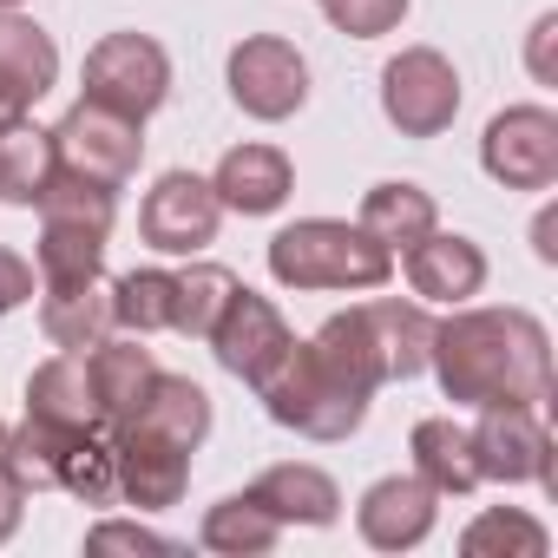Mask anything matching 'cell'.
<instances>
[{
  "label": "cell",
  "instance_id": "obj_22",
  "mask_svg": "<svg viewBox=\"0 0 558 558\" xmlns=\"http://www.w3.org/2000/svg\"><path fill=\"white\" fill-rule=\"evenodd\" d=\"M0 80H8L27 106L47 99L60 86V47L40 21H27L21 8H0Z\"/></svg>",
  "mask_w": 558,
  "mask_h": 558
},
{
  "label": "cell",
  "instance_id": "obj_34",
  "mask_svg": "<svg viewBox=\"0 0 558 558\" xmlns=\"http://www.w3.org/2000/svg\"><path fill=\"white\" fill-rule=\"evenodd\" d=\"M86 551H171V538L138 525V519H99L86 532Z\"/></svg>",
  "mask_w": 558,
  "mask_h": 558
},
{
  "label": "cell",
  "instance_id": "obj_29",
  "mask_svg": "<svg viewBox=\"0 0 558 558\" xmlns=\"http://www.w3.org/2000/svg\"><path fill=\"white\" fill-rule=\"evenodd\" d=\"M171 290H178V269H125L112 283V329L119 336H165Z\"/></svg>",
  "mask_w": 558,
  "mask_h": 558
},
{
  "label": "cell",
  "instance_id": "obj_17",
  "mask_svg": "<svg viewBox=\"0 0 558 558\" xmlns=\"http://www.w3.org/2000/svg\"><path fill=\"white\" fill-rule=\"evenodd\" d=\"M27 414H34V421H47V427H66V434L106 427V414H99V395H93V375H86V355H80V349H60V355H47V362L27 375Z\"/></svg>",
  "mask_w": 558,
  "mask_h": 558
},
{
  "label": "cell",
  "instance_id": "obj_5",
  "mask_svg": "<svg viewBox=\"0 0 558 558\" xmlns=\"http://www.w3.org/2000/svg\"><path fill=\"white\" fill-rule=\"evenodd\" d=\"M86 99L125 119H151L171 99V53L151 34H106L86 53Z\"/></svg>",
  "mask_w": 558,
  "mask_h": 558
},
{
  "label": "cell",
  "instance_id": "obj_38",
  "mask_svg": "<svg viewBox=\"0 0 558 558\" xmlns=\"http://www.w3.org/2000/svg\"><path fill=\"white\" fill-rule=\"evenodd\" d=\"M532 250H538V263H558V204L538 210V223H532Z\"/></svg>",
  "mask_w": 558,
  "mask_h": 558
},
{
  "label": "cell",
  "instance_id": "obj_14",
  "mask_svg": "<svg viewBox=\"0 0 558 558\" xmlns=\"http://www.w3.org/2000/svg\"><path fill=\"white\" fill-rule=\"evenodd\" d=\"M401 269L421 303H447V310H460L486 290V250L460 230H427L414 250H401Z\"/></svg>",
  "mask_w": 558,
  "mask_h": 558
},
{
  "label": "cell",
  "instance_id": "obj_39",
  "mask_svg": "<svg viewBox=\"0 0 558 558\" xmlns=\"http://www.w3.org/2000/svg\"><path fill=\"white\" fill-rule=\"evenodd\" d=\"M21 119H27V99H21L8 80H0V132H8V125H21Z\"/></svg>",
  "mask_w": 558,
  "mask_h": 558
},
{
  "label": "cell",
  "instance_id": "obj_31",
  "mask_svg": "<svg viewBox=\"0 0 558 558\" xmlns=\"http://www.w3.org/2000/svg\"><path fill=\"white\" fill-rule=\"evenodd\" d=\"M310 349H316L336 375H349L355 388H368V395H375V388H388V381H381V362H375V342H368V329H362V316H355V310L329 316V323L310 336Z\"/></svg>",
  "mask_w": 558,
  "mask_h": 558
},
{
  "label": "cell",
  "instance_id": "obj_28",
  "mask_svg": "<svg viewBox=\"0 0 558 558\" xmlns=\"http://www.w3.org/2000/svg\"><path fill=\"white\" fill-rule=\"evenodd\" d=\"M236 290H243V283H236V269H223V263H191V269H178V290H171V329L191 336V342H210V329H217V316L230 310Z\"/></svg>",
  "mask_w": 558,
  "mask_h": 558
},
{
  "label": "cell",
  "instance_id": "obj_11",
  "mask_svg": "<svg viewBox=\"0 0 558 558\" xmlns=\"http://www.w3.org/2000/svg\"><path fill=\"white\" fill-rule=\"evenodd\" d=\"M112 486L138 512H165L191 486V447H178V440L125 421V427H112Z\"/></svg>",
  "mask_w": 558,
  "mask_h": 558
},
{
  "label": "cell",
  "instance_id": "obj_8",
  "mask_svg": "<svg viewBox=\"0 0 558 558\" xmlns=\"http://www.w3.org/2000/svg\"><path fill=\"white\" fill-rule=\"evenodd\" d=\"M480 165L506 191H551L558 184V112L551 106H506L480 132Z\"/></svg>",
  "mask_w": 558,
  "mask_h": 558
},
{
  "label": "cell",
  "instance_id": "obj_25",
  "mask_svg": "<svg viewBox=\"0 0 558 558\" xmlns=\"http://www.w3.org/2000/svg\"><path fill=\"white\" fill-rule=\"evenodd\" d=\"M276 538H283V525L263 512L256 493L217 499V506L204 512V525H197V545L217 551V558H263V551H276Z\"/></svg>",
  "mask_w": 558,
  "mask_h": 558
},
{
  "label": "cell",
  "instance_id": "obj_9",
  "mask_svg": "<svg viewBox=\"0 0 558 558\" xmlns=\"http://www.w3.org/2000/svg\"><path fill=\"white\" fill-rule=\"evenodd\" d=\"M217 223H223V204H217L210 178H197V171H165L145 191V204H138V236L158 256H197V250H210Z\"/></svg>",
  "mask_w": 558,
  "mask_h": 558
},
{
  "label": "cell",
  "instance_id": "obj_15",
  "mask_svg": "<svg viewBox=\"0 0 558 558\" xmlns=\"http://www.w3.org/2000/svg\"><path fill=\"white\" fill-rule=\"evenodd\" d=\"M210 191H217V204L236 210V217H269V210H283V204H290V191H296V165H290L283 145L250 138V145H230V151L217 158Z\"/></svg>",
  "mask_w": 558,
  "mask_h": 558
},
{
  "label": "cell",
  "instance_id": "obj_10",
  "mask_svg": "<svg viewBox=\"0 0 558 558\" xmlns=\"http://www.w3.org/2000/svg\"><path fill=\"white\" fill-rule=\"evenodd\" d=\"M473 434V466L480 480L499 486H558L551 480V427L538 408H480Z\"/></svg>",
  "mask_w": 558,
  "mask_h": 558
},
{
  "label": "cell",
  "instance_id": "obj_21",
  "mask_svg": "<svg viewBox=\"0 0 558 558\" xmlns=\"http://www.w3.org/2000/svg\"><path fill=\"white\" fill-rule=\"evenodd\" d=\"M408 453H414V473H421L440 499H453V493H473V486H480V466H473V434H466L453 414H427V421H414Z\"/></svg>",
  "mask_w": 558,
  "mask_h": 558
},
{
  "label": "cell",
  "instance_id": "obj_35",
  "mask_svg": "<svg viewBox=\"0 0 558 558\" xmlns=\"http://www.w3.org/2000/svg\"><path fill=\"white\" fill-rule=\"evenodd\" d=\"M34 290H40V276H34V263H27L21 250H8V243H0V316H14V310H27V303H34Z\"/></svg>",
  "mask_w": 558,
  "mask_h": 558
},
{
  "label": "cell",
  "instance_id": "obj_2",
  "mask_svg": "<svg viewBox=\"0 0 558 558\" xmlns=\"http://www.w3.org/2000/svg\"><path fill=\"white\" fill-rule=\"evenodd\" d=\"M269 276L283 290H381L395 276V250H381L349 217H296L269 236Z\"/></svg>",
  "mask_w": 558,
  "mask_h": 558
},
{
  "label": "cell",
  "instance_id": "obj_20",
  "mask_svg": "<svg viewBox=\"0 0 558 558\" xmlns=\"http://www.w3.org/2000/svg\"><path fill=\"white\" fill-rule=\"evenodd\" d=\"M381 250H414L427 230H440V204H434V191H421L414 178H388V184H375L368 197H362V217H355Z\"/></svg>",
  "mask_w": 558,
  "mask_h": 558
},
{
  "label": "cell",
  "instance_id": "obj_32",
  "mask_svg": "<svg viewBox=\"0 0 558 558\" xmlns=\"http://www.w3.org/2000/svg\"><path fill=\"white\" fill-rule=\"evenodd\" d=\"M34 210H40V217H53V223H93V230H106V236H112L119 191H112V184H93V178H73V171H53Z\"/></svg>",
  "mask_w": 558,
  "mask_h": 558
},
{
  "label": "cell",
  "instance_id": "obj_4",
  "mask_svg": "<svg viewBox=\"0 0 558 558\" xmlns=\"http://www.w3.org/2000/svg\"><path fill=\"white\" fill-rule=\"evenodd\" d=\"M223 80H230L236 112H250L256 125H283V119H296L310 106V60L283 34L236 40L230 60H223Z\"/></svg>",
  "mask_w": 558,
  "mask_h": 558
},
{
  "label": "cell",
  "instance_id": "obj_12",
  "mask_svg": "<svg viewBox=\"0 0 558 558\" xmlns=\"http://www.w3.org/2000/svg\"><path fill=\"white\" fill-rule=\"evenodd\" d=\"M290 323H283V310H276L269 296H256L250 283L230 296V310L217 316V329H210V355H217V368L223 375H236V381H263L276 362L290 355Z\"/></svg>",
  "mask_w": 558,
  "mask_h": 558
},
{
  "label": "cell",
  "instance_id": "obj_36",
  "mask_svg": "<svg viewBox=\"0 0 558 558\" xmlns=\"http://www.w3.org/2000/svg\"><path fill=\"white\" fill-rule=\"evenodd\" d=\"M525 66L538 86H558V14H538L525 34Z\"/></svg>",
  "mask_w": 558,
  "mask_h": 558
},
{
  "label": "cell",
  "instance_id": "obj_24",
  "mask_svg": "<svg viewBox=\"0 0 558 558\" xmlns=\"http://www.w3.org/2000/svg\"><path fill=\"white\" fill-rule=\"evenodd\" d=\"M34 269H40V290L93 283V276H106V230L40 217V250H34Z\"/></svg>",
  "mask_w": 558,
  "mask_h": 558
},
{
  "label": "cell",
  "instance_id": "obj_41",
  "mask_svg": "<svg viewBox=\"0 0 558 558\" xmlns=\"http://www.w3.org/2000/svg\"><path fill=\"white\" fill-rule=\"evenodd\" d=\"M0 8H21V0H0Z\"/></svg>",
  "mask_w": 558,
  "mask_h": 558
},
{
  "label": "cell",
  "instance_id": "obj_3",
  "mask_svg": "<svg viewBox=\"0 0 558 558\" xmlns=\"http://www.w3.org/2000/svg\"><path fill=\"white\" fill-rule=\"evenodd\" d=\"M256 395H263V414L276 427H290L303 440H349L368 421V401H375L368 388L336 375L310 342H290V355L256 381Z\"/></svg>",
  "mask_w": 558,
  "mask_h": 558
},
{
  "label": "cell",
  "instance_id": "obj_6",
  "mask_svg": "<svg viewBox=\"0 0 558 558\" xmlns=\"http://www.w3.org/2000/svg\"><path fill=\"white\" fill-rule=\"evenodd\" d=\"M381 112L401 138H440L460 119V73L440 47H401L381 66Z\"/></svg>",
  "mask_w": 558,
  "mask_h": 558
},
{
  "label": "cell",
  "instance_id": "obj_18",
  "mask_svg": "<svg viewBox=\"0 0 558 558\" xmlns=\"http://www.w3.org/2000/svg\"><path fill=\"white\" fill-rule=\"evenodd\" d=\"M368 342H375V362H381V381H414L427 368V349H434V316L421 303H401V296H381V303H355Z\"/></svg>",
  "mask_w": 558,
  "mask_h": 558
},
{
  "label": "cell",
  "instance_id": "obj_1",
  "mask_svg": "<svg viewBox=\"0 0 558 558\" xmlns=\"http://www.w3.org/2000/svg\"><path fill=\"white\" fill-rule=\"evenodd\" d=\"M427 368L453 408H545L551 401V336L525 310H453L434 323Z\"/></svg>",
  "mask_w": 558,
  "mask_h": 558
},
{
  "label": "cell",
  "instance_id": "obj_33",
  "mask_svg": "<svg viewBox=\"0 0 558 558\" xmlns=\"http://www.w3.org/2000/svg\"><path fill=\"white\" fill-rule=\"evenodd\" d=\"M316 8H323V21H329L336 34H349V40H381V34H395V27L408 21L414 0H316Z\"/></svg>",
  "mask_w": 558,
  "mask_h": 558
},
{
  "label": "cell",
  "instance_id": "obj_13",
  "mask_svg": "<svg viewBox=\"0 0 558 558\" xmlns=\"http://www.w3.org/2000/svg\"><path fill=\"white\" fill-rule=\"evenodd\" d=\"M434 519H440V493H434L421 473H388V480H375V486L362 493V506H355V532H362V545H375V551H414V545L434 532Z\"/></svg>",
  "mask_w": 558,
  "mask_h": 558
},
{
  "label": "cell",
  "instance_id": "obj_16",
  "mask_svg": "<svg viewBox=\"0 0 558 558\" xmlns=\"http://www.w3.org/2000/svg\"><path fill=\"white\" fill-rule=\"evenodd\" d=\"M86 375H93V395H99L106 427H125L145 408V395L158 381V362H151L145 336H106V342L86 349Z\"/></svg>",
  "mask_w": 558,
  "mask_h": 558
},
{
  "label": "cell",
  "instance_id": "obj_7",
  "mask_svg": "<svg viewBox=\"0 0 558 558\" xmlns=\"http://www.w3.org/2000/svg\"><path fill=\"white\" fill-rule=\"evenodd\" d=\"M53 158H60V171H73V178H93V184L125 191V184L138 178V165H145V125L125 119V112H106V106L80 99V106L53 125Z\"/></svg>",
  "mask_w": 558,
  "mask_h": 558
},
{
  "label": "cell",
  "instance_id": "obj_19",
  "mask_svg": "<svg viewBox=\"0 0 558 558\" xmlns=\"http://www.w3.org/2000/svg\"><path fill=\"white\" fill-rule=\"evenodd\" d=\"M250 493L263 499V512L276 525H336L342 519V486L323 466H310V460H283V466L256 473Z\"/></svg>",
  "mask_w": 558,
  "mask_h": 558
},
{
  "label": "cell",
  "instance_id": "obj_23",
  "mask_svg": "<svg viewBox=\"0 0 558 558\" xmlns=\"http://www.w3.org/2000/svg\"><path fill=\"white\" fill-rule=\"evenodd\" d=\"M40 329L53 349H93L112 336V283L93 276V283H66V290H47L40 296Z\"/></svg>",
  "mask_w": 558,
  "mask_h": 558
},
{
  "label": "cell",
  "instance_id": "obj_30",
  "mask_svg": "<svg viewBox=\"0 0 558 558\" xmlns=\"http://www.w3.org/2000/svg\"><path fill=\"white\" fill-rule=\"evenodd\" d=\"M460 551L466 558H545L551 551V532L532 512H519V506H493V512H480L460 532Z\"/></svg>",
  "mask_w": 558,
  "mask_h": 558
},
{
  "label": "cell",
  "instance_id": "obj_26",
  "mask_svg": "<svg viewBox=\"0 0 558 558\" xmlns=\"http://www.w3.org/2000/svg\"><path fill=\"white\" fill-rule=\"evenodd\" d=\"M132 421L197 453V447L210 440V395H204L191 375H165V368H158V381H151V395H145V408H138Z\"/></svg>",
  "mask_w": 558,
  "mask_h": 558
},
{
  "label": "cell",
  "instance_id": "obj_27",
  "mask_svg": "<svg viewBox=\"0 0 558 558\" xmlns=\"http://www.w3.org/2000/svg\"><path fill=\"white\" fill-rule=\"evenodd\" d=\"M53 171H60V158H53V132H40V125H27V119L0 132V204L34 210Z\"/></svg>",
  "mask_w": 558,
  "mask_h": 558
},
{
  "label": "cell",
  "instance_id": "obj_37",
  "mask_svg": "<svg viewBox=\"0 0 558 558\" xmlns=\"http://www.w3.org/2000/svg\"><path fill=\"white\" fill-rule=\"evenodd\" d=\"M21 512H27V493L8 480V466H0V545H8L21 532Z\"/></svg>",
  "mask_w": 558,
  "mask_h": 558
},
{
  "label": "cell",
  "instance_id": "obj_40",
  "mask_svg": "<svg viewBox=\"0 0 558 558\" xmlns=\"http://www.w3.org/2000/svg\"><path fill=\"white\" fill-rule=\"evenodd\" d=\"M0 453H8V427H0Z\"/></svg>",
  "mask_w": 558,
  "mask_h": 558
}]
</instances>
